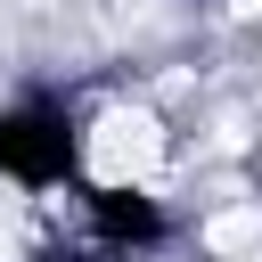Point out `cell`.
Segmentation results:
<instances>
[{
    "label": "cell",
    "instance_id": "1",
    "mask_svg": "<svg viewBox=\"0 0 262 262\" xmlns=\"http://www.w3.org/2000/svg\"><path fill=\"white\" fill-rule=\"evenodd\" d=\"M74 156H82V172H90L106 196H131V188H147V180L164 172L172 139H164V123H156L147 106L115 98V106L90 115V131H74Z\"/></svg>",
    "mask_w": 262,
    "mask_h": 262
}]
</instances>
